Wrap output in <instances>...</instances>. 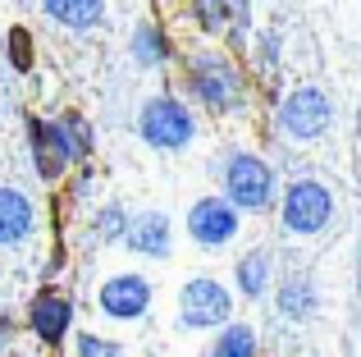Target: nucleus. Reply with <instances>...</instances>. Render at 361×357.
I'll list each match as a JSON object with an SVG mask.
<instances>
[{
  "instance_id": "obj_20",
  "label": "nucleus",
  "mask_w": 361,
  "mask_h": 357,
  "mask_svg": "<svg viewBox=\"0 0 361 357\" xmlns=\"http://www.w3.org/2000/svg\"><path fill=\"white\" fill-rule=\"evenodd\" d=\"M188 14H192V28L202 37H220L224 23H229V0H192Z\"/></svg>"
},
{
  "instance_id": "obj_15",
  "label": "nucleus",
  "mask_w": 361,
  "mask_h": 357,
  "mask_svg": "<svg viewBox=\"0 0 361 357\" xmlns=\"http://www.w3.org/2000/svg\"><path fill=\"white\" fill-rule=\"evenodd\" d=\"M42 14L55 28H69V32H92V28L106 23V0H42Z\"/></svg>"
},
{
  "instance_id": "obj_14",
  "label": "nucleus",
  "mask_w": 361,
  "mask_h": 357,
  "mask_svg": "<svg viewBox=\"0 0 361 357\" xmlns=\"http://www.w3.org/2000/svg\"><path fill=\"white\" fill-rule=\"evenodd\" d=\"M37 224V206L18 188H0V248H18Z\"/></svg>"
},
{
  "instance_id": "obj_1",
  "label": "nucleus",
  "mask_w": 361,
  "mask_h": 357,
  "mask_svg": "<svg viewBox=\"0 0 361 357\" xmlns=\"http://www.w3.org/2000/svg\"><path fill=\"white\" fill-rule=\"evenodd\" d=\"M183 92L206 115H238L247 106V73L238 69L233 55L202 46L183 60Z\"/></svg>"
},
{
  "instance_id": "obj_24",
  "label": "nucleus",
  "mask_w": 361,
  "mask_h": 357,
  "mask_svg": "<svg viewBox=\"0 0 361 357\" xmlns=\"http://www.w3.org/2000/svg\"><path fill=\"white\" fill-rule=\"evenodd\" d=\"M73 357H119V344L101 339V334H78L73 339Z\"/></svg>"
},
{
  "instance_id": "obj_11",
  "label": "nucleus",
  "mask_w": 361,
  "mask_h": 357,
  "mask_svg": "<svg viewBox=\"0 0 361 357\" xmlns=\"http://www.w3.org/2000/svg\"><path fill=\"white\" fill-rule=\"evenodd\" d=\"M51 138H55V147H60V156L69 161V170L87 165L92 152H97V128H92V119L78 115V110H60V115L51 119Z\"/></svg>"
},
{
  "instance_id": "obj_22",
  "label": "nucleus",
  "mask_w": 361,
  "mask_h": 357,
  "mask_svg": "<svg viewBox=\"0 0 361 357\" xmlns=\"http://www.w3.org/2000/svg\"><path fill=\"white\" fill-rule=\"evenodd\" d=\"M5 55H9V64H14L18 73H27V69H32L37 46H32V32H27L23 23H18V28H9V37H5Z\"/></svg>"
},
{
  "instance_id": "obj_9",
  "label": "nucleus",
  "mask_w": 361,
  "mask_h": 357,
  "mask_svg": "<svg viewBox=\"0 0 361 357\" xmlns=\"http://www.w3.org/2000/svg\"><path fill=\"white\" fill-rule=\"evenodd\" d=\"M69 325H73V303L60 289H42V294L27 303V330H32L46 349H60Z\"/></svg>"
},
{
  "instance_id": "obj_8",
  "label": "nucleus",
  "mask_w": 361,
  "mask_h": 357,
  "mask_svg": "<svg viewBox=\"0 0 361 357\" xmlns=\"http://www.w3.org/2000/svg\"><path fill=\"white\" fill-rule=\"evenodd\" d=\"M97 307L110 321H137L151 307V279L147 275H110L97 294Z\"/></svg>"
},
{
  "instance_id": "obj_16",
  "label": "nucleus",
  "mask_w": 361,
  "mask_h": 357,
  "mask_svg": "<svg viewBox=\"0 0 361 357\" xmlns=\"http://www.w3.org/2000/svg\"><path fill=\"white\" fill-rule=\"evenodd\" d=\"M128 55H133L137 69H160V64L169 60L165 28H160L156 18H137V28H133V37H128Z\"/></svg>"
},
{
  "instance_id": "obj_17",
  "label": "nucleus",
  "mask_w": 361,
  "mask_h": 357,
  "mask_svg": "<svg viewBox=\"0 0 361 357\" xmlns=\"http://www.w3.org/2000/svg\"><path fill=\"white\" fill-rule=\"evenodd\" d=\"M233 279H238V294L247 298V303L265 298V294H270V284H274V257H270L265 248H252L247 257H238Z\"/></svg>"
},
{
  "instance_id": "obj_4",
  "label": "nucleus",
  "mask_w": 361,
  "mask_h": 357,
  "mask_svg": "<svg viewBox=\"0 0 361 357\" xmlns=\"http://www.w3.org/2000/svg\"><path fill=\"white\" fill-rule=\"evenodd\" d=\"M274 206L283 215V229L298 234V238H316L334 224V193L320 178H293Z\"/></svg>"
},
{
  "instance_id": "obj_10",
  "label": "nucleus",
  "mask_w": 361,
  "mask_h": 357,
  "mask_svg": "<svg viewBox=\"0 0 361 357\" xmlns=\"http://www.w3.org/2000/svg\"><path fill=\"white\" fill-rule=\"evenodd\" d=\"M123 248L137 252V257L165 261L169 248H174V224H169L165 211H137L128 220V234H123Z\"/></svg>"
},
{
  "instance_id": "obj_3",
  "label": "nucleus",
  "mask_w": 361,
  "mask_h": 357,
  "mask_svg": "<svg viewBox=\"0 0 361 357\" xmlns=\"http://www.w3.org/2000/svg\"><path fill=\"white\" fill-rule=\"evenodd\" d=\"M137 138L151 152H183L197 138V115L183 97L174 92H156V97L142 101L137 110Z\"/></svg>"
},
{
  "instance_id": "obj_18",
  "label": "nucleus",
  "mask_w": 361,
  "mask_h": 357,
  "mask_svg": "<svg viewBox=\"0 0 361 357\" xmlns=\"http://www.w3.org/2000/svg\"><path fill=\"white\" fill-rule=\"evenodd\" d=\"M202 357H256V330L243 325V321H224L220 334H215V344Z\"/></svg>"
},
{
  "instance_id": "obj_25",
  "label": "nucleus",
  "mask_w": 361,
  "mask_h": 357,
  "mask_svg": "<svg viewBox=\"0 0 361 357\" xmlns=\"http://www.w3.org/2000/svg\"><path fill=\"white\" fill-rule=\"evenodd\" d=\"M9 339H14V321H9V316H0V349H5Z\"/></svg>"
},
{
  "instance_id": "obj_19",
  "label": "nucleus",
  "mask_w": 361,
  "mask_h": 357,
  "mask_svg": "<svg viewBox=\"0 0 361 357\" xmlns=\"http://www.w3.org/2000/svg\"><path fill=\"white\" fill-rule=\"evenodd\" d=\"M128 220H133V215L123 211L119 202L97 206V215H92V238H97V243H123V234H128Z\"/></svg>"
},
{
  "instance_id": "obj_5",
  "label": "nucleus",
  "mask_w": 361,
  "mask_h": 357,
  "mask_svg": "<svg viewBox=\"0 0 361 357\" xmlns=\"http://www.w3.org/2000/svg\"><path fill=\"white\" fill-rule=\"evenodd\" d=\"M334 124V101L325 87H293L288 97L274 106V128L288 143H320Z\"/></svg>"
},
{
  "instance_id": "obj_13",
  "label": "nucleus",
  "mask_w": 361,
  "mask_h": 357,
  "mask_svg": "<svg viewBox=\"0 0 361 357\" xmlns=\"http://www.w3.org/2000/svg\"><path fill=\"white\" fill-rule=\"evenodd\" d=\"M274 307H279V316H288V321H311V316H316V307H320L316 279H311L307 270L283 275L279 279V294H274Z\"/></svg>"
},
{
  "instance_id": "obj_2",
  "label": "nucleus",
  "mask_w": 361,
  "mask_h": 357,
  "mask_svg": "<svg viewBox=\"0 0 361 357\" xmlns=\"http://www.w3.org/2000/svg\"><path fill=\"white\" fill-rule=\"evenodd\" d=\"M220 178H224V197L247 215H265V211H274V202H279V174H274V165L265 161V156H256V152H243V147L229 152Z\"/></svg>"
},
{
  "instance_id": "obj_12",
  "label": "nucleus",
  "mask_w": 361,
  "mask_h": 357,
  "mask_svg": "<svg viewBox=\"0 0 361 357\" xmlns=\"http://www.w3.org/2000/svg\"><path fill=\"white\" fill-rule=\"evenodd\" d=\"M23 128H27V152H32L37 174H42L46 183H55V178L69 174V161L60 156V147H55V138H51V119L27 115V119H23Z\"/></svg>"
},
{
  "instance_id": "obj_7",
  "label": "nucleus",
  "mask_w": 361,
  "mask_h": 357,
  "mask_svg": "<svg viewBox=\"0 0 361 357\" xmlns=\"http://www.w3.org/2000/svg\"><path fill=\"white\" fill-rule=\"evenodd\" d=\"M188 238L197 248L215 252V248H229L238 238V224H243V211L229 202V197H202V202L188 206Z\"/></svg>"
},
{
  "instance_id": "obj_23",
  "label": "nucleus",
  "mask_w": 361,
  "mask_h": 357,
  "mask_svg": "<svg viewBox=\"0 0 361 357\" xmlns=\"http://www.w3.org/2000/svg\"><path fill=\"white\" fill-rule=\"evenodd\" d=\"M224 32H229L233 46H247V37H252V0H229V23H224Z\"/></svg>"
},
{
  "instance_id": "obj_21",
  "label": "nucleus",
  "mask_w": 361,
  "mask_h": 357,
  "mask_svg": "<svg viewBox=\"0 0 361 357\" xmlns=\"http://www.w3.org/2000/svg\"><path fill=\"white\" fill-rule=\"evenodd\" d=\"M279 46H283L279 32H256L252 37V69L261 73V78H270V73L279 69Z\"/></svg>"
},
{
  "instance_id": "obj_6",
  "label": "nucleus",
  "mask_w": 361,
  "mask_h": 357,
  "mask_svg": "<svg viewBox=\"0 0 361 357\" xmlns=\"http://www.w3.org/2000/svg\"><path fill=\"white\" fill-rule=\"evenodd\" d=\"M233 316V294L211 275H192L178 289V325L183 330H211Z\"/></svg>"
}]
</instances>
